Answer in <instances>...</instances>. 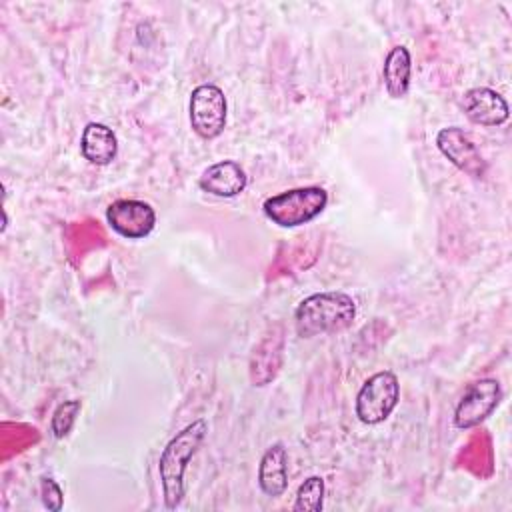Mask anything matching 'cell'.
<instances>
[{
	"label": "cell",
	"mask_w": 512,
	"mask_h": 512,
	"mask_svg": "<svg viewBox=\"0 0 512 512\" xmlns=\"http://www.w3.org/2000/svg\"><path fill=\"white\" fill-rule=\"evenodd\" d=\"M208 432L204 418H198L184 426L162 450L158 460V472L162 482V496L168 510H174L184 498V472L188 462L198 452Z\"/></svg>",
	"instance_id": "6da1fadb"
},
{
	"label": "cell",
	"mask_w": 512,
	"mask_h": 512,
	"mask_svg": "<svg viewBox=\"0 0 512 512\" xmlns=\"http://www.w3.org/2000/svg\"><path fill=\"white\" fill-rule=\"evenodd\" d=\"M106 220L110 228L128 240H140L148 236L156 226V212L144 200L122 198L106 208Z\"/></svg>",
	"instance_id": "52a82bcc"
},
{
	"label": "cell",
	"mask_w": 512,
	"mask_h": 512,
	"mask_svg": "<svg viewBox=\"0 0 512 512\" xmlns=\"http://www.w3.org/2000/svg\"><path fill=\"white\" fill-rule=\"evenodd\" d=\"M248 176L244 168L234 160H220L210 164L198 178V186L218 198L238 196L246 188Z\"/></svg>",
	"instance_id": "8fae6325"
},
{
	"label": "cell",
	"mask_w": 512,
	"mask_h": 512,
	"mask_svg": "<svg viewBox=\"0 0 512 512\" xmlns=\"http://www.w3.org/2000/svg\"><path fill=\"white\" fill-rule=\"evenodd\" d=\"M284 360V330L282 324L272 326L254 346L250 356V380L254 386H266L276 378Z\"/></svg>",
	"instance_id": "9c48e42d"
},
{
	"label": "cell",
	"mask_w": 512,
	"mask_h": 512,
	"mask_svg": "<svg viewBox=\"0 0 512 512\" xmlns=\"http://www.w3.org/2000/svg\"><path fill=\"white\" fill-rule=\"evenodd\" d=\"M438 150L464 174L472 178H484L486 160L468 138V134L458 126H446L436 134Z\"/></svg>",
	"instance_id": "ba28073f"
},
{
	"label": "cell",
	"mask_w": 512,
	"mask_h": 512,
	"mask_svg": "<svg viewBox=\"0 0 512 512\" xmlns=\"http://www.w3.org/2000/svg\"><path fill=\"white\" fill-rule=\"evenodd\" d=\"M400 400V384L394 372L380 370L372 374L356 394V416L362 424L384 422Z\"/></svg>",
	"instance_id": "277c9868"
},
{
	"label": "cell",
	"mask_w": 512,
	"mask_h": 512,
	"mask_svg": "<svg viewBox=\"0 0 512 512\" xmlns=\"http://www.w3.org/2000/svg\"><path fill=\"white\" fill-rule=\"evenodd\" d=\"M80 152L90 164L106 166L118 154V138L110 126L102 122H88L82 130Z\"/></svg>",
	"instance_id": "4fadbf2b"
},
{
	"label": "cell",
	"mask_w": 512,
	"mask_h": 512,
	"mask_svg": "<svg viewBox=\"0 0 512 512\" xmlns=\"http://www.w3.org/2000/svg\"><path fill=\"white\" fill-rule=\"evenodd\" d=\"M356 318V302L346 292H316L304 298L294 310V324L300 336L342 332Z\"/></svg>",
	"instance_id": "7a4b0ae2"
},
{
	"label": "cell",
	"mask_w": 512,
	"mask_h": 512,
	"mask_svg": "<svg viewBox=\"0 0 512 512\" xmlns=\"http://www.w3.org/2000/svg\"><path fill=\"white\" fill-rule=\"evenodd\" d=\"M502 388L496 378H482L472 382L462 394L454 410V426L468 430L484 422L500 404Z\"/></svg>",
	"instance_id": "8992f818"
},
{
	"label": "cell",
	"mask_w": 512,
	"mask_h": 512,
	"mask_svg": "<svg viewBox=\"0 0 512 512\" xmlns=\"http://www.w3.org/2000/svg\"><path fill=\"white\" fill-rule=\"evenodd\" d=\"M80 408H82L80 400H66V402L58 404V408L52 414V422H50V430H52L54 438H66L70 434Z\"/></svg>",
	"instance_id": "2e32d148"
},
{
	"label": "cell",
	"mask_w": 512,
	"mask_h": 512,
	"mask_svg": "<svg viewBox=\"0 0 512 512\" xmlns=\"http://www.w3.org/2000/svg\"><path fill=\"white\" fill-rule=\"evenodd\" d=\"M410 74H412V56L406 46H394L384 60L382 76L386 92L392 98H404L410 86Z\"/></svg>",
	"instance_id": "5bb4252c"
},
{
	"label": "cell",
	"mask_w": 512,
	"mask_h": 512,
	"mask_svg": "<svg viewBox=\"0 0 512 512\" xmlns=\"http://www.w3.org/2000/svg\"><path fill=\"white\" fill-rule=\"evenodd\" d=\"M258 486L266 496L278 498L288 486V452L282 442H274L260 458Z\"/></svg>",
	"instance_id": "7c38bea8"
},
{
	"label": "cell",
	"mask_w": 512,
	"mask_h": 512,
	"mask_svg": "<svg viewBox=\"0 0 512 512\" xmlns=\"http://www.w3.org/2000/svg\"><path fill=\"white\" fill-rule=\"evenodd\" d=\"M326 204L328 192L322 186H302L266 198L262 210L280 228H296L320 216Z\"/></svg>",
	"instance_id": "3957f363"
},
{
	"label": "cell",
	"mask_w": 512,
	"mask_h": 512,
	"mask_svg": "<svg viewBox=\"0 0 512 512\" xmlns=\"http://www.w3.org/2000/svg\"><path fill=\"white\" fill-rule=\"evenodd\" d=\"M226 96L216 84H200L190 96V126L204 138L212 140L220 136L226 128Z\"/></svg>",
	"instance_id": "5b68a950"
},
{
	"label": "cell",
	"mask_w": 512,
	"mask_h": 512,
	"mask_svg": "<svg viewBox=\"0 0 512 512\" xmlns=\"http://www.w3.org/2000/svg\"><path fill=\"white\" fill-rule=\"evenodd\" d=\"M324 480L320 476H310L306 478L296 492V502L294 510L298 512H320L324 506Z\"/></svg>",
	"instance_id": "9a60e30c"
},
{
	"label": "cell",
	"mask_w": 512,
	"mask_h": 512,
	"mask_svg": "<svg viewBox=\"0 0 512 512\" xmlns=\"http://www.w3.org/2000/svg\"><path fill=\"white\" fill-rule=\"evenodd\" d=\"M40 496H42V502L48 510H52V512L62 510L64 494H62V488L56 484V480H52L48 476L40 478Z\"/></svg>",
	"instance_id": "e0dca14e"
},
{
	"label": "cell",
	"mask_w": 512,
	"mask_h": 512,
	"mask_svg": "<svg viewBox=\"0 0 512 512\" xmlns=\"http://www.w3.org/2000/svg\"><path fill=\"white\" fill-rule=\"evenodd\" d=\"M462 110L470 122L480 126H500L508 120L510 114L504 96L486 86L466 90L462 96Z\"/></svg>",
	"instance_id": "30bf717a"
}]
</instances>
